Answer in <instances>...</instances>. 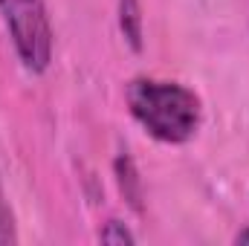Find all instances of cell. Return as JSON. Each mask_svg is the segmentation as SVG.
Masks as SVG:
<instances>
[{
    "mask_svg": "<svg viewBox=\"0 0 249 246\" xmlns=\"http://www.w3.org/2000/svg\"><path fill=\"white\" fill-rule=\"evenodd\" d=\"M124 102L133 122L162 145H186L203 122L200 96L180 81L139 75L127 81Z\"/></svg>",
    "mask_w": 249,
    "mask_h": 246,
    "instance_id": "6da1fadb",
    "label": "cell"
},
{
    "mask_svg": "<svg viewBox=\"0 0 249 246\" xmlns=\"http://www.w3.org/2000/svg\"><path fill=\"white\" fill-rule=\"evenodd\" d=\"M0 15L15 53L29 72H47L53 61V23L44 0H0Z\"/></svg>",
    "mask_w": 249,
    "mask_h": 246,
    "instance_id": "7a4b0ae2",
    "label": "cell"
},
{
    "mask_svg": "<svg viewBox=\"0 0 249 246\" xmlns=\"http://www.w3.org/2000/svg\"><path fill=\"white\" fill-rule=\"evenodd\" d=\"M119 32L133 53L142 50V6L139 0H119Z\"/></svg>",
    "mask_w": 249,
    "mask_h": 246,
    "instance_id": "3957f363",
    "label": "cell"
},
{
    "mask_svg": "<svg viewBox=\"0 0 249 246\" xmlns=\"http://www.w3.org/2000/svg\"><path fill=\"white\" fill-rule=\"evenodd\" d=\"M18 244V223H15V211L6 200V191L0 183V246Z\"/></svg>",
    "mask_w": 249,
    "mask_h": 246,
    "instance_id": "277c9868",
    "label": "cell"
},
{
    "mask_svg": "<svg viewBox=\"0 0 249 246\" xmlns=\"http://www.w3.org/2000/svg\"><path fill=\"white\" fill-rule=\"evenodd\" d=\"M99 241H102V244L122 246V244H133V241H136V235H133L124 223H119V220H107V223L102 226V232H99Z\"/></svg>",
    "mask_w": 249,
    "mask_h": 246,
    "instance_id": "5b68a950",
    "label": "cell"
},
{
    "mask_svg": "<svg viewBox=\"0 0 249 246\" xmlns=\"http://www.w3.org/2000/svg\"><path fill=\"white\" fill-rule=\"evenodd\" d=\"M235 244H249V229H244V232L235 235Z\"/></svg>",
    "mask_w": 249,
    "mask_h": 246,
    "instance_id": "8992f818",
    "label": "cell"
}]
</instances>
